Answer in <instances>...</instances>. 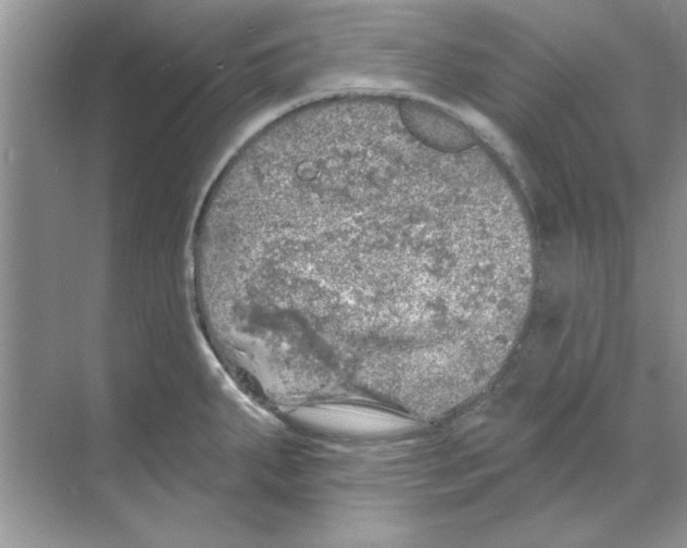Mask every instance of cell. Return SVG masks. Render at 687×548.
Returning <instances> with one entry per match:
<instances>
[{"mask_svg": "<svg viewBox=\"0 0 687 548\" xmlns=\"http://www.w3.org/2000/svg\"><path fill=\"white\" fill-rule=\"evenodd\" d=\"M191 271L196 304L227 336L351 385L455 379L529 284L476 154L361 103L250 138L202 203Z\"/></svg>", "mask_w": 687, "mask_h": 548, "instance_id": "1", "label": "cell"}, {"mask_svg": "<svg viewBox=\"0 0 687 548\" xmlns=\"http://www.w3.org/2000/svg\"><path fill=\"white\" fill-rule=\"evenodd\" d=\"M301 419L327 429L354 433H396L414 426L411 419L387 411L351 406H321L301 410Z\"/></svg>", "mask_w": 687, "mask_h": 548, "instance_id": "2", "label": "cell"}]
</instances>
